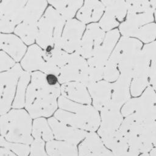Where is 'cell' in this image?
Segmentation results:
<instances>
[{
	"label": "cell",
	"instance_id": "47",
	"mask_svg": "<svg viewBox=\"0 0 156 156\" xmlns=\"http://www.w3.org/2000/svg\"><path fill=\"white\" fill-rule=\"evenodd\" d=\"M48 2H49L50 4H51V2H52L53 1H54V0H48Z\"/></svg>",
	"mask_w": 156,
	"mask_h": 156
},
{
	"label": "cell",
	"instance_id": "5",
	"mask_svg": "<svg viewBox=\"0 0 156 156\" xmlns=\"http://www.w3.org/2000/svg\"><path fill=\"white\" fill-rule=\"evenodd\" d=\"M58 79L60 83L79 81L87 87L90 85L88 65L85 58L76 51L69 54L68 61L61 69Z\"/></svg>",
	"mask_w": 156,
	"mask_h": 156
},
{
	"label": "cell",
	"instance_id": "11",
	"mask_svg": "<svg viewBox=\"0 0 156 156\" xmlns=\"http://www.w3.org/2000/svg\"><path fill=\"white\" fill-rule=\"evenodd\" d=\"M58 104L62 109L75 113L79 117L88 123L94 132L98 129L100 124V117L98 110L94 106L76 103L63 95L58 98Z\"/></svg>",
	"mask_w": 156,
	"mask_h": 156
},
{
	"label": "cell",
	"instance_id": "37",
	"mask_svg": "<svg viewBox=\"0 0 156 156\" xmlns=\"http://www.w3.org/2000/svg\"><path fill=\"white\" fill-rule=\"evenodd\" d=\"M99 24L103 31H111V29L118 26L119 23L116 17L110 11L105 9V12Z\"/></svg>",
	"mask_w": 156,
	"mask_h": 156
},
{
	"label": "cell",
	"instance_id": "8",
	"mask_svg": "<svg viewBox=\"0 0 156 156\" xmlns=\"http://www.w3.org/2000/svg\"><path fill=\"white\" fill-rule=\"evenodd\" d=\"M60 92L61 89L58 83L50 85L47 81L46 73L35 72L31 75V83L26 90L25 107L31 105L37 98L45 96L58 97Z\"/></svg>",
	"mask_w": 156,
	"mask_h": 156
},
{
	"label": "cell",
	"instance_id": "26",
	"mask_svg": "<svg viewBox=\"0 0 156 156\" xmlns=\"http://www.w3.org/2000/svg\"><path fill=\"white\" fill-rule=\"evenodd\" d=\"M38 22L23 20L15 29V33L27 45L32 44L37 39Z\"/></svg>",
	"mask_w": 156,
	"mask_h": 156
},
{
	"label": "cell",
	"instance_id": "21",
	"mask_svg": "<svg viewBox=\"0 0 156 156\" xmlns=\"http://www.w3.org/2000/svg\"><path fill=\"white\" fill-rule=\"evenodd\" d=\"M105 7L99 0H85L83 6L77 13V18L83 23L96 21L103 14Z\"/></svg>",
	"mask_w": 156,
	"mask_h": 156
},
{
	"label": "cell",
	"instance_id": "17",
	"mask_svg": "<svg viewBox=\"0 0 156 156\" xmlns=\"http://www.w3.org/2000/svg\"><path fill=\"white\" fill-rule=\"evenodd\" d=\"M88 89L93 98L94 107L101 110L111 102L112 84L107 81H99L88 86Z\"/></svg>",
	"mask_w": 156,
	"mask_h": 156
},
{
	"label": "cell",
	"instance_id": "24",
	"mask_svg": "<svg viewBox=\"0 0 156 156\" xmlns=\"http://www.w3.org/2000/svg\"><path fill=\"white\" fill-rule=\"evenodd\" d=\"M46 149L49 156H78L76 145L66 141H48Z\"/></svg>",
	"mask_w": 156,
	"mask_h": 156
},
{
	"label": "cell",
	"instance_id": "28",
	"mask_svg": "<svg viewBox=\"0 0 156 156\" xmlns=\"http://www.w3.org/2000/svg\"><path fill=\"white\" fill-rule=\"evenodd\" d=\"M46 6V0H28L24 7L23 20L38 22Z\"/></svg>",
	"mask_w": 156,
	"mask_h": 156
},
{
	"label": "cell",
	"instance_id": "22",
	"mask_svg": "<svg viewBox=\"0 0 156 156\" xmlns=\"http://www.w3.org/2000/svg\"><path fill=\"white\" fill-rule=\"evenodd\" d=\"M1 48L16 61H19L25 53L26 46L23 41L13 34H1Z\"/></svg>",
	"mask_w": 156,
	"mask_h": 156
},
{
	"label": "cell",
	"instance_id": "16",
	"mask_svg": "<svg viewBox=\"0 0 156 156\" xmlns=\"http://www.w3.org/2000/svg\"><path fill=\"white\" fill-rule=\"evenodd\" d=\"M132 75L121 73L119 78L112 84L111 102L121 108L130 98V84Z\"/></svg>",
	"mask_w": 156,
	"mask_h": 156
},
{
	"label": "cell",
	"instance_id": "13",
	"mask_svg": "<svg viewBox=\"0 0 156 156\" xmlns=\"http://www.w3.org/2000/svg\"><path fill=\"white\" fill-rule=\"evenodd\" d=\"M120 108L110 102L101 110V124L98 132L101 138L119 128L124 120Z\"/></svg>",
	"mask_w": 156,
	"mask_h": 156
},
{
	"label": "cell",
	"instance_id": "30",
	"mask_svg": "<svg viewBox=\"0 0 156 156\" xmlns=\"http://www.w3.org/2000/svg\"><path fill=\"white\" fill-rule=\"evenodd\" d=\"M32 132L35 139L50 141L54 138L53 132L49 126V123L43 117L37 118L34 121Z\"/></svg>",
	"mask_w": 156,
	"mask_h": 156
},
{
	"label": "cell",
	"instance_id": "19",
	"mask_svg": "<svg viewBox=\"0 0 156 156\" xmlns=\"http://www.w3.org/2000/svg\"><path fill=\"white\" fill-rule=\"evenodd\" d=\"M57 97L45 96L37 98L33 103L26 107L31 117H49L53 114L57 107Z\"/></svg>",
	"mask_w": 156,
	"mask_h": 156
},
{
	"label": "cell",
	"instance_id": "10",
	"mask_svg": "<svg viewBox=\"0 0 156 156\" xmlns=\"http://www.w3.org/2000/svg\"><path fill=\"white\" fill-rule=\"evenodd\" d=\"M104 37V31L99 24L94 23L88 24L76 52L84 58H90L98 51Z\"/></svg>",
	"mask_w": 156,
	"mask_h": 156
},
{
	"label": "cell",
	"instance_id": "4",
	"mask_svg": "<svg viewBox=\"0 0 156 156\" xmlns=\"http://www.w3.org/2000/svg\"><path fill=\"white\" fill-rule=\"evenodd\" d=\"M143 46V42L138 39L123 36L109 58L118 64L120 73H129L132 75L136 59Z\"/></svg>",
	"mask_w": 156,
	"mask_h": 156
},
{
	"label": "cell",
	"instance_id": "42",
	"mask_svg": "<svg viewBox=\"0 0 156 156\" xmlns=\"http://www.w3.org/2000/svg\"><path fill=\"white\" fill-rule=\"evenodd\" d=\"M152 142L154 147H156V121L152 130Z\"/></svg>",
	"mask_w": 156,
	"mask_h": 156
},
{
	"label": "cell",
	"instance_id": "34",
	"mask_svg": "<svg viewBox=\"0 0 156 156\" xmlns=\"http://www.w3.org/2000/svg\"><path fill=\"white\" fill-rule=\"evenodd\" d=\"M105 9L110 11L119 21H122L127 14V6L126 0H112Z\"/></svg>",
	"mask_w": 156,
	"mask_h": 156
},
{
	"label": "cell",
	"instance_id": "41",
	"mask_svg": "<svg viewBox=\"0 0 156 156\" xmlns=\"http://www.w3.org/2000/svg\"><path fill=\"white\" fill-rule=\"evenodd\" d=\"M0 156H16L15 154L10 151L8 148L1 147L0 149Z\"/></svg>",
	"mask_w": 156,
	"mask_h": 156
},
{
	"label": "cell",
	"instance_id": "46",
	"mask_svg": "<svg viewBox=\"0 0 156 156\" xmlns=\"http://www.w3.org/2000/svg\"><path fill=\"white\" fill-rule=\"evenodd\" d=\"M154 18H155V21H156V9L155 10V12H154Z\"/></svg>",
	"mask_w": 156,
	"mask_h": 156
},
{
	"label": "cell",
	"instance_id": "35",
	"mask_svg": "<svg viewBox=\"0 0 156 156\" xmlns=\"http://www.w3.org/2000/svg\"><path fill=\"white\" fill-rule=\"evenodd\" d=\"M0 144L1 147H4L9 149L10 150L14 152L18 156H28L30 147L26 144H20L16 143H11L5 139L3 136H1Z\"/></svg>",
	"mask_w": 156,
	"mask_h": 156
},
{
	"label": "cell",
	"instance_id": "1",
	"mask_svg": "<svg viewBox=\"0 0 156 156\" xmlns=\"http://www.w3.org/2000/svg\"><path fill=\"white\" fill-rule=\"evenodd\" d=\"M1 133L7 141L29 144L31 136V116L22 109L13 110L1 115Z\"/></svg>",
	"mask_w": 156,
	"mask_h": 156
},
{
	"label": "cell",
	"instance_id": "39",
	"mask_svg": "<svg viewBox=\"0 0 156 156\" xmlns=\"http://www.w3.org/2000/svg\"><path fill=\"white\" fill-rule=\"evenodd\" d=\"M1 60V71H5L11 69L15 66V61L7 55L5 51H1L0 52Z\"/></svg>",
	"mask_w": 156,
	"mask_h": 156
},
{
	"label": "cell",
	"instance_id": "2",
	"mask_svg": "<svg viewBox=\"0 0 156 156\" xmlns=\"http://www.w3.org/2000/svg\"><path fill=\"white\" fill-rule=\"evenodd\" d=\"M65 20L54 7H49L38 22L37 44L43 50L54 46L62 48V33Z\"/></svg>",
	"mask_w": 156,
	"mask_h": 156
},
{
	"label": "cell",
	"instance_id": "14",
	"mask_svg": "<svg viewBox=\"0 0 156 156\" xmlns=\"http://www.w3.org/2000/svg\"><path fill=\"white\" fill-rule=\"evenodd\" d=\"M48 122L57 139L63 140L75 145L84 139L88 133L84 130L68 126L55 117H50Z\"/></svg>",
	"mask_w": 156,
	"mask_h": 156
},
{
	"label": "cell",
	"instance_id": "43",
	"mask_svg": "<svg viewBox=\"0 0 156 156\" xmlns=\"http://www.w3.org/2000/svg\"><path fill=\"white\" fill-rule=\"evenodd\" d=\"M12 0H1V9L5 7Z\"/></svg>",
	"mask_w": 156,
	"mask_h": 156
},
{
	"label": "cell",
	"instance_id": "7",
	"mask_svg": "<svg viewBox=\"0 0 156 156\" xmlns=\"http://www.w3.org/2000/svg\"><path fill=\"white\" fill-rule=\"evenodd\" d=\"M119 37V32L118 29H113L107 33L98 51L87 61L89 70L91 73L95 75L104 73L106 63Z\"/></svg>",
	"mask_w": 156,
	"mask_h": 156
},
{
	"label": "cell",
	"instance_id": "33",
	"mask_svg": "<svg viewBox=\"0 0 156 156\" xmlns=\"http://www.w3.org/2000/svg\"><path fill=\"white\" fill-rule=\"evenodd\" d=\"M143 48L151 56L149 69V84L156 92V40L145 44Z\"/></svg>",
	"mask_w": 156,
	"mask_h": 156
},
{
	"label": "cell",
	"instance_id": "29",
	"mask_svg": "<svg viewBox=\"0 0 156 156\" xmlns=\"http://www.w3.org/2000/svg\"><path fill=\"white\" fill-rule=\"evenodd\" d=\"M43 56L44 61L52 63L62 69L67 64L69 54L62 48L54 46L43 50Z\"/></svg>",
	"mask_w": 156,
	"mask_h": 156
},
{
	"label": "cell",
	"instance_id": "44",
	"mask_svg": "<svg viewBox=\"0 0 156 156\" xmlns=\"http://www.w3.org/2000/svg\"><path fill=\"white\" fill-rule=\"evenodd\" d=\"M150 156H156V147H154L150 152H149Z\"/></svg>",
	"mask_w": 156,
	"mask_h": 156
},
{
	"label": "cell",
	"instance_id": "25",
	"mask_svg": "<svg viewBox=\"0 0 156 156\" xmlns=\"http://www.w3.org/2000/svg\"><path fill=\"white\" fill-rule=\"evenodd\" d=\"M54 117L59 121L71 127L87 131L94 132L91 125L79 117L76 113H72L65 110L59 109L55 112Z\"/></svg>",
	"mask_w": 156,
	"mask_h": 156
},
{
	"label": "cell",
	"instance_id": "20",
	"mask_svg": "<svg viewBox=\"0 0 156 156\" xmlns=\"http://www.w3.org/2000/svg\"><path fill=\"white\" fill-rule=\"evenodd\" d=\"M86 87L80 82L70 81L63 84L60 89L63 96L68 99L89 105L91 102V99Z\"/></svg>",
	"mask_w": 156,
	"mask_h": 156
},
{
	"label": "cell",
	"instance_id": "23",
	"mask_svg": "<svg viewBox=\"0 0 156 156\" xmlns=\"http://www.w3.org/2000/svg\"><path fill=\"white\" fill-rule=\"evenodd\" d=\"M45 62L43 56V50L37 45H31L27 50L21 64L26 71L41 70Z\"/></svg>",
	"mask_w": 156,
	"mask_h": 156
},
{
	"label": "cell",
	"instance_id": "45",
	"mask_svg": "<svg viewBox=\"0 0 156 156\" xmlns=\"http://www.w3.org/2000/svg\"><path fill=\"white\" fill-rule=\"evenodd\" d=\"M139 156H150L149 153H143L141 155H140Z\"/></svg>",
	"mask_w": 156,
	"mask_h": 156
},
{
	"label": "cell",
	"instance_id": "15",
	"mask_svg": "<svg viewBox=\"0 0 156 156\" xmlns=\"http://www.w3.org/2000/svg\"><path fill=\"white\" fill-rule=\"evenodd\" d=\"M104 145L96 133L90 132L79 146V156H114Z\"/></svg>",
	"mask_w": 156,
	"mask_h": 156
},
{
	"label": "cell",
	"instance_id": "36",
	"mask_svg": "<svg viewBox=\"0 0 156 156\" xmlns=\"http://www.w3.org/2000/svg\"><path fill=\"white\" fill-rule=\"evenodd\" d=\"M120 75L118 64L111 59L108 58L105 66L104 72V78L108 82L116 81Z\"/></svg>",
	"mask_w": 156,
	"mask_h": 156
},
{
	"label": "cell",
	"instance_id": "38",
	"mask_svg": "<svg viewBox=\"0 0 156 156\" xmlns=\"http://www.w3.org/2000/svg\"><path fill=\"white\" fill-rule=\"evenodd\" d=\"M29 156H48L44 150V140L35 139L31 143Z\"/></svg>",
	"mask_w": 156,
	"mask_h": 156
},
{
	"label": "cell",
	"instance_id": "32",
	"mask_svg": "<svg viewBox=\"0 0 156 156\" xmlns=\"http://www.w3.org/2000/svg\"><path fill=\"white\" fill-rule=\"evenodd\" d=\"M133 37L147 44L156 39V23H150L136 29Z\"/></svg>",
	"mask_w": 156,
	"mask_h": 156
},
{
	"label": "cell",
	"instance_id": "40",
	"mask_svg": "<svg viewBox=\"0 0 156 156\" xmlns=\"http://www.w3.org/2000/svg\"><path fill=\"white\" fill-rule=\"evenodd\" d=\"M46 80L50 85H55L58 84V76L53 74H46Z\"/></svg>",
	"mask_w": 156,
	"mask_h": 156
},
{
	"label": "cell",
	"instance_id": "6",
	"mask_svg": "<svg viewBox=\"0 0 156 156\" xmlns=\"http://www.w3.org/2000/svg\"><path fill=\"white\" fill-rule=\"evenodd\" d=\"M150 54L142 48L134 65L132 80L130 84V93L133 97L140 96L149 84Z\"/></svg>",
	"mask_w": 156,
	"mask_h": 156
},
{
	"label": "cell",
	"instance_id": "18",
	"mask_svg": "<svg viewBox=\"0 0 156 156\" xmlns=\"http://www.w3.org/2000/svg\"><path fill=\"white\" fill-rule=\"evenodd\" d=\"M101 139L105 146L112 150L114 156H130L128 141L119 129L101 137Z\"/></svg>",
	"mask_w": 156,
	"mask_h": 156
},
{
	"label": "cell",
	"instance_id": "3",
	"mask_svg": "<svg viewBox=\"0 0 156 156\" xmlns=\"http://www.w3.org/2000/svg\"><path fill=\"white\" fill-rule=\"evenodd\" d=\"M123 117L132 115L135 119L144 121H156V92L149 85L138 97L130 98L121 110Z\"/></svg>",
	"mask_w": 156,
	"mask_h": 156
},
{
	"label": "cell",
	"instance_id": "31",
	"mask_svg": "<svg viewBox=\"0 0 156 156\" xmlns=\"http://www.w3.org/2000/svg\"><path fill=\"white\" fill-rule=\"evenodd\" d=\"M30 78V75L29 72H23L20 77V79L18 81L17 91L15 100L13 103V108H21L25 106L26 104V90L28 83L29 82Z\"/></svg>",
	"mask_w": 156,
	"mask_h": 156
},
{
	"label": "cell",
	"instance_id": "27",
	"mask_svg": "<svg viewBox=\"0 0 156 156\" xmlns=\"http://www.w3.org/2000/svg\"><path fill=\"white\" fill-rule=\"evenodd\" d=\"M83 0H54L51 4L65 19L70 20L80 9Z\"/></svg>",
	"mask_w": 156,
	"mask_h": 156
},
{
	"label": "cell",
	"instance_id": "12",
	"mask_svg": "<svg viewBox=\"0 0 156 156\" xmlns=\"http://www.w3.org/2000/svg\"><path fill=\"white\" fill-rule=\"evenodd\" d=\"M84 24L76 19H70L66 21L61 39L63 50L68 53L76 51L85 28Z\"/></svg>",
	"mask_w": 156,
	"mask_h": 156
},
{
	"label": "cell",
	"instance_id": "9",
	"mask_svg": "<svg viewBox=\"0 0 156 156\" xmlns=\"http://www.w3.org/2000/svg\"><path fill=\"white\" fill-rule=\"evenodd\" d=\"M23 71L16 64L9 70L1 73V114H5L10 109L14 98L18 80Z\"/></svg>",
	"mask_w": 156,
	"mask_h": 156
}]
</instances>
